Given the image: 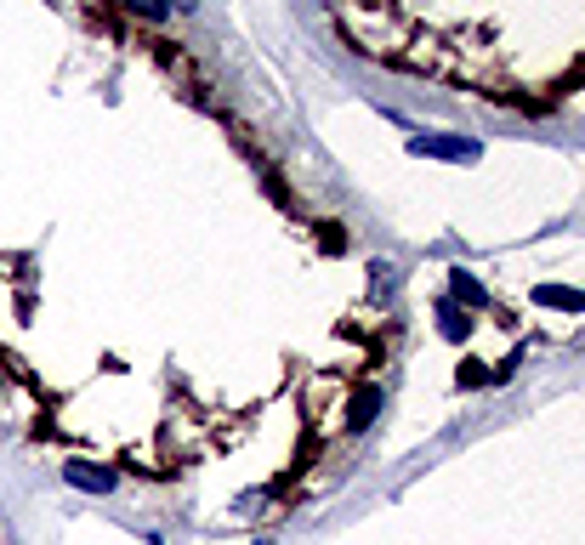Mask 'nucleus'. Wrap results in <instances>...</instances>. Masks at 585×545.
Returning a JSON list of instances; mask_svg holds the SVG:
<instances>
[{"instance_id":"f257e3e1","label":"nucleus","mask_w":585,"mask_h":545,"mask_svg":"<svg viewBox=\"0 0 585 545\" xmlns=\"http://www.w3.org/2000/svg\"><path fill=\"white\" fill-rule=\"evenodd\" d=\"M410 154H421V160H477L483 154V142H472V137H415L410 142Z\"/></svg>"},{"instance_id":"f03ea898","label":"nucleus","mask_w":585,"mask_h":545,"mask_svg":"<svg viewBox=\"0 0 585 545\" xmlns=\"http://www.w3.org/2000/svg\"><path fill=\"white\" fill-rule=\"evenodd\" d=\"M63 477H69L74 488H85V494H114V472H109V466H91V461H69V466H63Z\"/></svg>"},{"instance_id":"7ed1b4c3","label":"nucleus","mask_w":585,"mask_h":545,"mask_svg":"<svg viewBox=\"0 0 585 545\" xmlns=\"http://www.w3.org/2000/svg\"><path fill=\"white\" fill-rule=\"evenodd\" d=\"M541 307H557V313H585V290H568V284H541L534 290Z\"/></svg>"},{"instance_id":"20e7f679","label":"nucleus","mask_w":585,"mask_h":545,"mask_svg":"<svg viewBox=\"0 0 585 545\" xmlns=\"http://www.w3.org/2000/svg\"><path fill=\"white\" fill-rule=\"evenodd\" d=\"M437 330H444L450 341H466L472 335V319L461 313V302H437Z\"/></svg>"},{"instance_id":"39448f33","label":"nucleus","mask_w":585,"mask_h":545,"mask_svg":"<svg viewBox=\"0 0 585 545\" xmlns=\"http://www.w3.org/2000/svg\"><path fill=\"white\" fill-rule=\"evenodd\" d=\"M375 410H381V392H375V386H364L359 398H353V410H347V426H353V432H364V426L375 421Z\"/></svg>"},{"instance_id":"423d86ee","label":"nucleus","mask_w":585,"mask_h":545,"mask_svg":"<svg viewBox=\"0 0 585 545\" xmlns=\"http://www.w3.org/2000/svg\"><path fill=\"white\" fill-rule=\"evenodd\" d=\"M450 290H455V302H466V307H483V284H477L466 268H450Z\"/></svg>"},{"instance_id":"0eeeda50","label":"nucleus","mask_w":585,"mask_h":545,"mask_svg":"<svg viewBox=\"0 0 585 545\" xmlns=\"http://www.w3.org/2000/svg\"><path fill=\"white\" fill-rule=\"evenodd\" d=\"M125 12H137V18H149V23H165V12H171V0H120Z\"/></svg>"},{"instance_id":"6e6552de","label":"nucleus","mask_w":585,"mask_h":545,"mask_svg":"<svg viewBox=\"0 0 585 545\" xmlns=\"http://www.w3.org/2000/svg\"><path fill=\"white\" fill-rule=\"evenodd\" d=\"M171 7H176V12H193V7H200V0H171Z\"/></svg>"}]
</instances>
